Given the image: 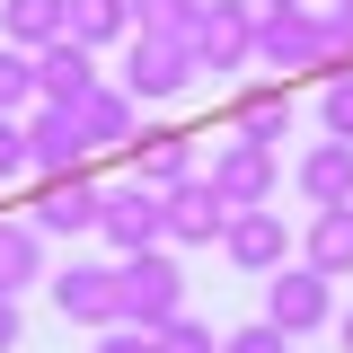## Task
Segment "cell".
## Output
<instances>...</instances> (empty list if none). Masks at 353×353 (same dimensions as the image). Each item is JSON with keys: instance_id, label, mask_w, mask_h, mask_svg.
<instances>
[{"instance_id": "cell-1", "label": "cell", "mask_w": 353, "mask_h": 353, "mask_svg": "<svg viewBox=\"0 0 353 353\" xmlns=\"http://www.w3.org/2000/svg\"><path fill=\"white\" fill-rule=\"evenodd\" d=\"M168 318H185V265H176L168 248L115 256V327H141V336H159Z\"/></svg>"}, {"instance_id": "cell-2", "label": "cell", "mask_w": 353, "mask_h": 353, "mask_svg": "<svg viewBox=\"0 0 353 353\" xmlns=\"http://www.w3.org/2000/svg\"><path fill=\"white\" fill-rule=\"evenodd\" d=\"M185 80H194L185 36H141V27H132L124 62H115V88H124L132 106H176V97H185Z\"/></svg>"}, {"instance_id": "cell-3", "label": "cell", "mask_w": 353, "mask_h": 353, "mask_svg": "<svg viewBox=\"0 0 353 353\" xmlns=\"http://www.w3.org/2000/svg\"><path fill=\"white\" fill-rule=\"evenodd\" d=\"M265 318L301 345V336H318V327H336V274H318V265H283V274H265Z\"/></svg>"}, {"instance_id": "cell-4", "label": "cell", "mask_w": 353, "mask_h": 353, "mask_svg": "<svg viewBox=\"0 0 353 353\" xmlns=\"http://www.w3.org/2000/svg\"><path fill=\"white\" fill-rule=\"evenodd\" d=\"M97 239H106L115 256H141V248H168V194H159V185H141V176H124V185H106V212H97Z\"/></svg>"}, {"instance_id": "cell-5", "label": "cell", "mask_w": 353, "mask_h": 353, "mask_svg": "<svg viewBox=\"0 0 353 353\" xmlns=\"http://www.w3.org/2000/svg\"><path fill=\"white\" fill-rule=\"evenodd\" d=\"M203 176L230 194V212H256V203H274V185H283V150L230 132V141H212V168H203Z\"/></svg>"}, {"instance_id": "cell-6", "label": "cell", "mask_w": 353, "mask_h": 353, "mask_svg": "<svg viewBox=\"0 0 353 353\" xmlns=\"http://www.w3.org/2000/svg\"><path fill=\"white\" fill-rule=\"evenodd\" d=\"M256 0H212L203 9V27L185 36V53H194V71H248L256 62Z\"/></svg>"}, {"instance_id": "cell-7", "label": "cell", "mask_w": 353, "mask_h": 353, "mask_svg": "<svg viewBox=\"0 0 353 353\" xmlns=\"http://www.w3.org/2000/svg\"><path fill=\"white\" fill-rule=\"evenodd\" d=\"M97 212H106V185H97V168L36 176V203H27V221H36L44 239H80V230H97Z\"/></svg>"}, {"instance_id": "cell-8", "label": "cell", "mask_w": 353, "mask_h": 353, "mask_svg": "<svg viewBox=\"0 0 353 353\" xmlns=\"http://www.w3.org/2000/svg\"><path fill=\"white\" fill-rule=\"evenodd\" d=\"M230 239V194H221L212 176H176L168 185V248H221Z\"/></svg>"}, {"instance_id": "cell-9", "label": "cell", "mask_w": 353, "mask_h": 353, "mask_svg": "<svg viewBox=\"0 0 353 353\" xmlns=\"http://www.w3.org/2000/svg\"><path fill=\"white\" fill-rule=\"evenodd\" d=\"M221 256L239 265V274H283L292 265V230H283V212H230V239H221Z\"/></svg>"}, {"instance_id": "cell-10", "label": "cell", "mask_w": 353, "mask_h": 353, "mask_svg": "<svg viewBox=\"0 0 353 353\" xmlns=\"http://www.w3.org/2000/svg\"><path fill=\"white\" fill-rule=\"evenodd\" d=\"M292 124H301V97H292V80H256L230 97V132H248V141H292Z\"/></svg>"}, {"instance_id": "cell-11", "label": "cell", "mask_w": 353, "mask_h": 353, "mask_svg": "<svg viewBox=\"0 0 353 353\" xmlns=\"http://www.w3.org/2000/svg\"><path fill=\"white\" fill-rule=\"evenodd\" d=\"M256 62L265 71H318V9H265L256 18Z\"/></svg>"}, {"instance_id": "cell-12", "label": "cell", "mask_w": 353, "mask_h": 353, "mask_svg": "<svg viewBox=\"0 0 353 353\" xmlns=\"http://www.w3.org/2000/svg\"><path fill=\"white\" fill-rule=\"evenodd\" d=\"M88 88H106V80H97V44L62 36V44L36 53V97H44V106H80Z\"/></svg>"}, {"instance_id": "cell-13", "label": "cell", "mask_w": 353, "mask_h": 353, "mask_svg": "<svg viewBox=\"0 0 353 353\" xmlns=\"http://www.w3.org/2000/svg\"><path fill=\"white\" fill-rule=\"evenodd\" d=\"M27 159H36V176L88 168V132H80V115H71V106H36V115H27Z\"/></svg>"}, {"instance_id": "cell-14", "label": "cell", "mask_w": 353, "mask_h": 353, "mask_svg": "<svg viewBox=\"0 0 353 353\" xmlns=\"http://www.w3.org/2000/svg\"><path fill=\"white\" fill-rule=\"evenodd\" d=\"M292 185H301V203L309 212H327V203H353V141H309L301 150V168H292Z\"/></svg>"}, {"instance_id": "cell-15", "label": "cell", "mask_w": 353, "mask_h": 353, "mask_svg": "<svg viewBox=\"0 0 353 353\" xmlns=\"http://www.w3.org/2000/svg\"><path fill=\"white\" fill-rule=\"evenodd\" d=\"M53 309L71 327H115V265H62L53 274Z\"/></svg>"}, {"instance_id": "cell-16", "label": "cell", "mask_w": 353, "mask_h": 353, "mask_svg": "<svg viewBox=\"0 0 353 353\" xmlns=\"http://www.w3.org/2000/svg\"><path fill=\"white\" fill-rule=\"evenodd\" d=\"M71 115H80L88 150H132V141H141V106H132V97H124L115 80H106V88H88Z\"/></svg>"}, {"instance_id": "cell-17", "label": "cell", "mask_w": 353, "mask_h": 353, "mask_svg": "<svg viewBox=\"0 0 353 353\" xmlns=\"http://www.w3.org/2000/svg\"><path fill=\"white\" fill-rule=\"evenodd\" d=\"M71 36V0H0V44L44 53V44Z\"/></svg>"}, {"instance_id": "cell-18", "label": "cell", "mask_w": 353, "mask_h": 353, "mask_svg": "<svg viewBox=\"0 0 353 353\" xmlns=\"http://www.w3.org/2000/svg\"><path fill=\"white\" fill-rule=\"evenodd\" d=\"M301 265L336 274V283L353 274V203H327V212H309V230H301Z\"/></svg>"}, {"instance_id": "cell-19", "label": "cell", "mask_w": 353, "mask_h": 353, "mask_svg": "<svg viewBox=\"0 0 353 353\" xmlns=\"http://www.w3.org/2000/svg\"><path fill=\"white\" fill-rule=\"evenodd\" d=\"M27 283H53L44 274V230L27 212H0V292H27Z\"/></svg>"}, {"instance_id": "cell-20", "label": "cell", "mask_w": 353, "mask_h": 353, "mask_svg": "<svg viewBox=\"0 0 353 353\" xmlns=\"http://www.w3.org/2000/svg\"><path fill=\"white\" fill-rule=\"evenodd\" d=\"M124 168L141 176V185H159V194H168L176 176H194V132H141V141L124 150Z\"/></svg>"}, {"instance_id": "cell-21", "label": "cell", "mask_w": 353, "mask_h": 353, "mask_svg": "<svg viewBox=\"0 0 353 353\" xmlns=\"http://www.w3.org/2000/svg\"><path fill=\"white\" fill-rule=\"evenodd\" d=\"M71 36L80 44H132V0H71Z\"/></svg>"}, {"instance_id": "cell-22", "label": "cell", "mask_w": 353, "mask_h": 353, "mask_svg": "<svg viewBox=\"0 0 353 353\" xmlns=\"http://www.w3.org/2000/svg\"><path fill=\"white\" fill-rule=\"evenodd\" d=\"M212 0H132V27L141 36H194Z\"/></svg>"}, {"instance_id": "cell-23", "label": "cell", "mask_w": 353, "mask_h": 353, "mask_svg": "<svg viewBox=\"0 0 353 353\" xmlns=\"http://www.w3.org/2000/svg\"><path fill=\"white\" fill-rule=\"evenodd\" d=\"M36 53H18V44H0V115H36Z\"/></svg>"}, {"instance_id": "cell-24", "label": "cell", "mask_w": 353, "mask_h": 353, "mask_svg": "<svg viewBox=\"0 0 353 353\" xmlns=\"http://www.w3.org/2000/svg\"><path fill=\"white\" fill-rule=\"evenodd\" d=\"M27 168H36V159H27V115H0V194H9Z\"/></svg>"}, {"instance_id": "cell-25", "label": "cell", "mask_w": 353, "mask_h": 353, "mask_svg": "<svg viewBox=\"0 0 353 353\" xmlns=\"http://www.w3.org/2000/svg\"><path fill=\"white\" fill-rule=\"evenodd\" d=\"M150 345H159V353H221V336L203 327V318H168V327H159Z\"/></svg>"}, {"instance_id": "cell-26", "label": "cell", "mask_w": 353, "mask_h": 353, "mask_svg": "<svg viewBox=\"0 0 353 353\" xmlns=\"http://www.w3.org/2000/svg\"><path fill=\"white\" fill-rule=\"evenodd\" d=\"M221 353H292V336H283L274 318H256V327H230V336H221Z\"/></svg>"}, {"instance_id": "cell-27", "label": "cell", "mask_w": 353, "mask_h": 353, "mask_svg": "<svg viewBox=\"0 0 353 353\" xmlns=\"http://www.w3.org/2000/svg\"><path fill=\"white\" fill-rule=\"evenodd\" d=\"M318 124L336 132V141H353V80H327V88H318Z\"/></svg>"}, {"instance_id": "cell-28", "label": "cell", "mask_w": 353, "mask_h": 353, "mask_svg": "<svg viewBox=\"0 0 353 353\" xmlns=\"http://www.w3.org/2000/svg\"><path fill=\"white\" fill-rule=\"evenodd\" d=\"M88 353H159V345H150L141 327H97V345H88Z\"/></svg>"}, {"instance_id": "cell-29", "label": "cell", "mask_w": 353, "mask_h": 353, "mask_svg": "<svg viewBox=\"0 0 353 353\" xmlns=\"http://www.w3.org/2000/svg\"><path fill=\"white\" fill-rule=\"evenodd\" d=\"M18 336H27V309H18V292H0V353H18Z\"/></svg>"}, {"instance_id": "cell-30", "label": "cell", "mask_w": 353, "mask_h": 353, "mask_svg": "<svg viewBox=\"0 0 353 353\" xmlns=\"http://www.w3.org/2000/svg\"><path fill=\"white\" fill-rule=\"evenodd\" d=\"M336 345H345V353H353V309H336Z\"/></svg>"}, {"instance_id": "cell-31", "label": "cell", "mask_w": 353, "mask_h": 353, "mask_svg": "<svg viewBox=\"0 0 353 353\" xmlns=\"http://www.w3.org/2000/svg\"><path fill=\"white\" fill-rule=\"evenodd\" d=\"M256 9H309V0H256Z\"/></svg>"}, {"instance_id": "cell-32", "label": "cell", "mask_w": 353, "mask_h": 353, "mask_svg": "<svg viewBox=\"0 0 353 353\" xmlns=\"http://www.w3.org/2000/svg\"><path fill=\"white\" fill-rule=\"evenodd\" d=\"M327 9H345V18H353V0H327Z\"/></svg>"}, {"instance_id": "cell-33", "label": "cell", "mask_w": 353, "mask_h": 353, "mask_svg": "<svg viewBox=\"0 0 353 353\" xmlns=\"http://www.w3.org/2000/svg\"><path fill=\"white\" fill-rule=\"evenodd\" d=\"M0 212H9V203H0Z\"/></svg>"}]
</instances>
